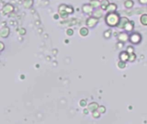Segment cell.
I'll use <instances>...</instances> for the list:
<instances>
[{"mask_svg":"<svg viewBox=\"0 0 147 124\" xmlns=\"http://www.w3.org/2000/svg\"><path fill=\"white\" fill-rule=\"evenodd\" d=\"M105 23L109 27L111 28H115L118 26V24L120 23V20H121V16L117 12H110V13H107L105 16Z\"/></svg>","mask_w":147,"mask_h":124,"instance_id":"obj_1","label":"cell"},{"mask_svg":"<svg viewBox=\"0 0 147 124\" xmlns=\"http://www.w3.org/2000/svg\"><path fill=\"white\" fill-rule=\"evenodd\" d=\"M142 41V36L138 32H134V33L131 34L129 36V41L132 44H134V45H138Z\"/></svg>","mask_w":147,"mask_h":124,"instance_id":"obj_2","label":"cell"},{"mask_svg":"<svg viewBox=\"0 0 147 124\" xmlns=\"http://www.w3.org/2000/svg\"><path fill=\"white\" fill-rule=\"evenodd\" d=\"M98 23H99V18H97V17H95L94 16L88 17V18L86 19V22H85L86 26L90 29L95 28V27L97 25Z\"/></svg>","mask_w":147,"mask_h":124,"instance_id":"obj_3","label":"cell"},{"mask_svg":"<svg viewBox=\"0 0 147 124\" xmlns=\"http://www.w3.org/2000/svg\"><path fill=\"white\" fill-rule=\"evenodd\" d=\"M66 6H67V4H62L58 6V13L62 19H66L67 17L69 16V14H68L66 11Z\"/></svg>","mask_w":147,"mask_h":124,"instance_id":"obj_4","label":"cell"},{"mask_svg":"<svg viewBox=\"0 0 147 124\" xmlns=\"http://www.w3.org/2000/svg\"><path fill=\"white\" fill-rule=\"evenodd\" d=\"M82 11L86 15H93V13H94L95 11V9L93 8V6L90 3L84 4L82 5Z\"/></svg>","mask_w":147,"mask_h":124,"instance_id":"obj_5","label":"cell"},{"mask_svg":"<svg viewBox=\"0 0 147 124\" xmlns=\"http://www.w3.org/2000/svg\"><path fill=\"white\" fill-rule=\"evenodd\" d=\"M15 11V7L11 4H4V7L2 8V14L3 15H9L11 14Z\"/></svg>","mask_w":147,"mask_h":124,"instance_id":"obj_6","label":"cell"},{"mask_svg":"<svg viewBox=\"0 0 147 124\" xmlns=\"http://www.w3.org/2000/svg\"><path fill=\"white\" fill-rule=\"evenodd\" d=\"M129 34H127V32H121V33H120L118 36H117V40H118V41L120 43H126V41H129Z\"/></svg>","mask_w":147,"mask_h":124,"instance_id":"obj_7","label":"cell"},{"mask_svg":"<svg viewBox=\"0 0 147 124\" xmlns=\"http://www.w3.org/2000/svg\"><path fill=\"white\" fill-rule=\"evenodd\" d=\"M9 33H11V29H9V27H3L1 29H0V37L1 38H7L9 36Z\"/></svg>","mask_w":147,"mask_h":124,"instance_id":"obj_8","label":"cell"},{"mask_svg":"<svg viewBox=\"0 0 147 124\" xmlns=\"http://www.w3.org/2000/svg\"><path fill=\"white\" fill-rule=\"evenodd\" d=\"M129 22V19L127 18L126 16H123V17H121V20H120V23L118 24V26H117V28L119 29H124L125 26H126V24Z\"/></svg>","mask_w":147,"mask_h":124,"instance_id":"obj_9","label":"cell"},{"mask_svg":"<svg viewBox=\"0 0 147 124\" xmlns=\"http://www.w3.org/2000/svg\"><path fill=\"white\" fill-rule=\"evenodd\" d=\"M119 59H120V60L127 62V61H128V59H129V54L127 53L126 50V51H122V52L120 53Z\"/></svg>","mask_w":147,"mask_h":124,"instance_id":"obj_10","label":"cell"},{"mask_svg":"<svg viewBox=\"0 0 147 124\" xmlns=\"http://www.w3.org/2000/svg\"><path fill=\"white\" fill-rule=\"evenodd\" d=\"M133 29H134V23L133 21H129L124 28L125 31L127 32V33H128V32H132L133 30Z\"/></svg>","mask_w":147,"mask_h":124,"instance_id":"obj_11","label":"cell"},{"mask_svg":"<svg viewBox=\"0 0 147 124\" xmlns=\"http://www.w3.org/2000/svg\"><path fill=\"white\" fill-rule=\"evenodd\" d=\"M34 0H23V6L25 9H31L34 6Z\"/></svg>","mask_w":147,"mask_h":124,"instance_id":"obj_12","label":"cell"},{"mask_svg":"<svg viewBox=\"0 0 147 124\" xmlns=\"http://www.w3.org/2000/svg\"><path fill=\"white\" fill-rule=\"evenodd\" d=\"M118 9V5L114 3H110L109 7L107 8V13H110V12H115Z\"/></svg>","mask_w":147,"mask_h":124,"instance_id":"obj_13","label":"cell"},{"mask_svg":"<svg viewBox=\"0 0 147 124\" xmlns=\"http://www.w3.org/2000/svg\"><path fill=\"white\" fill-rule=\"evenodd\" d=\"M87 107H88V110H90V112H93V111L97 110L98 107H99V104H98L96 102H92L90 104H88Z\"/></svg>","mask_w":147,"mask_h":124,"instance_id":"obj_14","label":"cell"},{"mask_svg":"<svg viewBox=\"0 0 147 124\" xmlns=\"http://www.w3.org/2000/svg\"><path fill=\"white\" fill-rule=\"evenodd\" d=\"M90 4H91V5L93 6V8H94L95 10H96V9L101 8L102 1L101 0H90Z\"/></svg>","mask_w":147,"mask_h":124,"instance_id":"obj_15","label":"cell"},{"mask_svg":"<svg viewBox=\"0 0 147 124\" xmlns=\"http://www.w3.org/2000/svg\"><path fill=\"white\" fill-rule=\"evenodd\" d=\"M89 28L88 27H83V28H81L79 29V34L81 36L83 37H85L87 36L88 34H89Z\"/></svg>","mask_w":147,"mask_h":124,"instance_id":"obj_16","label":"cell"},{"mask_svg":"<svg viewBox=\"0 0 147 124\" xmlns=\"http://www.w3.org/2000/svg\"><path fill=\"white\" fill-rule=\"evenodd\" d=\"M124 6L126 9H132L134 6V2L133 0H126L124 2Z\"/></svg>","mask_w":147,"mask_h":124,"instance_id":"obj_17","label":"cell"},{"mask_svg":"<svg viewBox=\"0 0 147 124\" xmlns=\"http://www.w3.org/2000/svg\"><path fill=\"white\" fill-rule=\"evenodd\" d=\"M110 4V2L109 1V0H102V4H101V9L102 10V11H107V8L109 7Z\"/></svg>","mask_w":147,"mask_h":124,"instance_id":"obj_18","label":"cell"},{"mask_svg":"<svg viewBox=\"0 0 147 124\" xmlns=\"http://www.w3.org/2000/svg\"><path fill=\"white\" fill-rule=\"evenodd\" d=\"M103 11H102L101 8L96 9V10H95L94 13H93V16L97 17V18H101V17L102 16V12H103Z\"/></svg>","mask_w":147,"mask_h":124,"instance_id":"obj_19","label":"cell"},{"mask_svg":"<svg viewBox=\"0 0 147 124\" xmlns=\"http://www.w3.org/2000/svg\"><path fill=\"white\" fill-rule=\"evenodd\" d=\"M139 21H140V23H141L142 25L147 26V14H143V15H141V16H140V19H139Z\"/></svg>","mask_w":147,"mask_h":124,"instance_id":"obj_20","label":"cell"},{"mask_svg":"<svg viewBox=\"0 0 147 124\" xmlns=\"http://www.w3.org/2000/svg\"><path fill=\"white\" fill-rule=\"evenodd\" d=\"M112 34H113L112 29H107V30H105L102 34H103V37H104L105 39H109L110 37H111Z\"/></svg>","mask_w":147,"mask_h":124,"instance_id":"obj_21","label":"cell"},{"mask_svg":"<svg viewBox=\"0 0 147 124\" xmlns=\"http://www.w3.org/2000/svg\"><path fill=\"white\" fill-rule=\"evenodd\" d=\"M101 115L102 114L99 112L97 110H95V111H93V112H91V116H92V117L93 118H95V119H98V118H100L101 117Z\"/></svg>","mask_w":147,"mask_h":124,"instance_id":"obj_22","label":"cell"},{"mask_svg":"<svg viewBox=\"0 0 147 124\" xmlns=\"http://www.w3.org/2000/svg\"><path fill=\"white\" fill-rule=\"evenodd\" d=\"M117 66H118L120 69H124V68H126V62L122 61V60H119L118 63H117Z\"/></svg>","mask_w":147,"mask_h":124,"instance_id":"obj_23","label":"cell"},{"mask_svg":"<svg viewBox=\"0 0 147 124\" xmlns=\"http://www.w3.org/2000/svg\"><path fill=\"white\" fill-rule=\"evenodd\" d=\"M137 59V55L134 53L129 54V59H128V62H133L135 61Z\"/></svg>","mask_w":147,"mask_h":124,"instance_id":"obj_24","label":"cell"},{"mask_svg":"<svg viewBox=\"0 0 147 124\" xmlns=\"http://www.w3.org/2000/svg\"><path fill=\"white\" fill-rule=\"evenodd\" d=\"M66 11L69 15H72V14L74 13V8H73L72 5H67L66 6Z\"/></svg>","mask_w":147,"mask_h":124,"instance_id":"obj_25","label":"cell"},{"mask_svg":"<svg viewBox=\"0 0 147 124\" xmlns=\"http://www.w3.org/2000/svg\"><path fill=\"white\" fill-rule=\"evenodd\" d=\"M97 110L99 111L101 114H104V113H106V107L103 105H99V107H98L97 109Z\"/></svg>","mask_w":147,"mask_h":124,"instance_id":"obj_26","label":"cell"},{"mask_svg":"<svg viewBox=\"0 0 147 124\" xmlns=\"http://www.w3.org/2000/svg\"><path fill=\"white\" fill-rule=\"evenodd\" d=\"M79 106H80V107H83V108H84V107H86V106H88V103H87L86 100H85V99H82V100H80Z\"/></svg>","mask_w":147,"mask_h":124,"instance_id":"obj_27","label":"cell"},{"mask_svg":"<svg viewBox=\"0 0 147 124\" xmlns=\"http://www.w3.org/2000/svg\"><path fill=\"white\" fill-rule=\"evenodd\" d=\"M73 34H74V30H73L72 29L69 28L66 29V34L68 36H73Z\"/></svg>","mask_w":147,"mask_h":124,"instance_id":"obj_28","label":"cell"},{"mask_svg":"<svg viewBox=\"0 0 147 124\" xmlns=\"http://www.w3.org/2000/svg\"><path fill=\"white\" fill-rule=\"evenodd\" d=\"M126 51L128 54H132V53H134V48L133 46H128L126 48Z\"/></svg>","mask_w":147,"mask_h":124,"instance_id":"obj_29","label":"cell"},{"mask_svg":"<svg viewBox=\"0 0 147 124\" xmlns=\"http://www.w3.org/2000/svg\"><path fill=\"white\" fill-rule=\"evenodd\" d=\"M18 32H19V34H21V36H25L27 33V30L24 28H21L18 30Z\"/></svg>","mask_w":147,"mask_h":124,"instance_id":"obj_30","label":"cell"},{"mask_svg":"<svg viewBox=\"0 0 147 124\" xmlns=\"http://www.w3.org/2000/svg\"><path fill=\"white\" fill-rule=\"evenodd\" d=\"M4 48H5V46H4V42L3 41H0V52H3Z\"/></svg>","mask_w":147,"mask_h":124,"instance_id":"obj_31","label":"cell"},{"mask_svg":"<svg viewBox=\"0 0 147 124\" xmlns=\"http://www.w3.org/2000/svg\"><path fill=\"white\" fill-rule=\"evenodd\" d=\"M139 3L142 4V5H146L147 4V0H139Z\"/></svg>","mask_w":147,"mask_h":124,"instance_id":"obj_32","label":"cell"},{"mask_svg":"<svg viewBox=\"0 0 147 124\" xmlns=\"http://www.w3.org/2000/svg\"><path fill=\"white\" fill-rule=\"evenodd\" d=\"M89 112H90V110H88V108L87 109H84V115H88Z\"/></svg>","mask_w":147,"mask_h":124,"instance_id":"obj_33","label":"cell"},{"mask_svg":"<svg viewBox=\"0 0 147 124\" xmlns=\"http://www.w3.org/2000/svg\"><path fill=\"white\" fill-rule=\"evenodd\" d=\"M58 16H60V15H56V16H53V18H54V19H58Z\"/></svg>","mask_w":147,"mask_h":124,"instance_id":"obj_34","label":"cell"}]
</instances>
